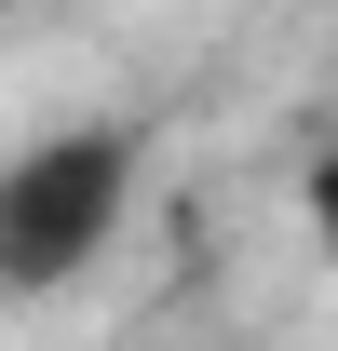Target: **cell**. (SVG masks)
Here are the masks:
<instances>
[{
    "mask_svg": "<svg viewBox=\"0 0 338 351\" xmlns=\"http://www.w3.org/2000/svg\"><path fill=\"white\" fill-rule=\"evenodd\" d=\"M311 230H325V257H338V149L311 162Z\"/></svg>",
    "mask_w": 338,
    "mask_h": 351,
    "instance_id": "cell-2",
    "label": "cell"
},
{
    "mask_svg": "<svg viewBox=\"0 0 338 351\" xmlns=\"http://www.w3.org/2000/svg\"><path fill=\"white\" fill-rule=\"evenodd\" d=\"M135 203V135L122 122H82V135H41L0 162V298H41V284H82L109 257V230Z\"/></svg>",
    "mask_w": 338,
    "mask_h": 351,
    "instance_id": "cell-1",
    "label": "cell"
}]
</instances>
